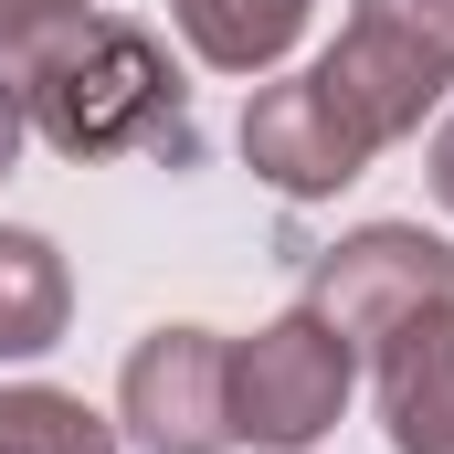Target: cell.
<instances>
[{
    "instance_id": "cell-11",
    "label": "cell",
    "mask_w": 454,
    "mask_h": 454,
    "mask_svg": "<svg viewBox=\"0 0 454 454\" xmlns=\"http://www.w3.org/2000/svg\"><path fill=\"white\" fill-rule=\"evenodd\" d=\"M21 137H32V127H21V106H11V85H0V180L21 169Z\"/></svg>"
},
{
    "instance_id": "cell-12",
    "label": "cell",
    "mask_w": 454,
    "mask_h": 454,
    "mask_svg": "<svg viewBox=\"0 0 454 454\" xmlns=\"http://www.w3.org/2000/svg\"><path fill=\"white\" fill-rule=\"evenodd\" d=\"M434 201H444V212H454V116H444V127H434Z\"/></svg>"
},
{
    "instance_id": "cell-5",
    "label": "cell",
    "mask_w": 454,
    "mask_h": 454,
    "mask_svg": "<svg viewBox=\"0 0 454 454\" xmlns=\"http://www.w3.org/2000/svg\"><path fill=\"white\" fill-rule=\"evenodd\" d=\"M116 434L137 454H232V339L148 328L116 380Z\"/></svg>"
},
{
    "instance_id": "cell-1",
    "label": "cell",
    "mask_w": 454,
    "mask_h": 454,
    "mask_svg": "<svg viewBox=\"0 0 454 454\" xmlns=\"http://www.w3.org/2000/svg\"><path fill=\"white\" fill-rule=\"evenodd\" d=\"M0 85H11L21 127L53 159H127V148L191 159V85H180V64L159 53L148 21H116L96 0L0 21Z\"/></svg>"
},
{
    "instance_id": "cell-7",
    "label": "cell",
    "mask_w": 454,
    "mask_h": 454,
    "mask_svg": "<svg viewBox=\"0 0 454 454\" xmlns=\"http://www.w3.org/2000/svg\"><path fill=\"white\" fill-rule=\"evenodd\" d=\"M370 370H380V434H391V454H454V307L412 317L402 339H380Z\"/></svg>"
},
{
    "instance_id": "cell-8",
    "label": "cell",
    "mask_w": 454,
    "mask_h": 454,
    "mask_svg": "<svg viewBox=\"0 0 454 454\" xmlns=\"http://www.w3.org/2000/svg\"><path fill=\"white\" fill-rule=\"evenodd\" d=\"M74 328V264L32 223H0V359H43Z\"/></svg>"
},
{
    "instance_id": "cell-6",
    "label": "cell",
    "mask_w": 454,
    "mask_h": 454,
    "mask_svg": "<svg viewBox=\"0 0 454 454\" xmlns=\"http://www.w3.org/2000/svg\"><path fill=\"white\" fill-rule=\"evenodd\" d=\"M370 159H380V137L348 116V96L317 64L286 74V85H254V106H243V169H254L264 191H286V201H339Z\"/></svg>"
},
{
    "instance_id": "cell-9",
    "label": "cell",
    "mask_w": 454,
    "mask_h": 454,
    "mask_svg": "<svg viewBox=\"0 0 454 454\" xmlns=\"http://www.w3.org/2000/svg\"><path fill=\"white\" fill-rule=\"evenodd\" d=\"M307 11H317V0H169L180 43H191L212 74H275V64L296 53Z\"/></svg>"
},
{
    "instance_id": "cell-10",
    "label": "cell",
    "mask_w": 454,
    "mask_h": 454,
    "mask_svg": "<svg viewBox=\"0 0 454 454\" xmlns=\"http://www.w3.org/2000/svg\"><path fill=\"white\" fill-rule=\"evenodd\" d=\"M0 454H127V434H116L85 391L11 380V391H0Z\"/></svg>"
},
{
    "instance_id": "cell-3",
    "label": "cell",
    "mask_w": 454,
    "mask_h": 454,
    "mask_svg": "<svg viewBox=\"0 0 454 454\" xmlns=\"http://www.w3.org/2000/svg\"><path fill=\"white\" fill-rule=\"evenodd\" d=\"M317 74L380 148L412 137L454 85V0H348V32L317 53Z\"/></svg>"
},
{
    "instance_id": "cell-4",
    "label": "cell",
    "mask_w": 454,
    "mask_h": 454,
    "mask_svg": "<svg viewBox=\"0 0 454 454\" xmlns=\"http://www.w3.org/2000/svg\"><path fill=\"white\" fill-rule=\"evenodd\" d=\"M296 307H317L348 348H380V339H402L412 317L454 307V243L423 232V223H359L307 264Z\"/></svg>"
},
{
    "instance_id": "cell-13",
    "label": "cell",
    "mask_w": 454,
    "mask_h": 454,
    "mask_svg": "<svg viewBox=\"0 0 454 454\" xmlns=\"http://www.w3.org/2000/svg\"><path fill=\"white\" fill-rule=\"evenodd\" d=\"M32 11H74V0H0V21H32Z\"/></svg>"
},
{
    "instance_id": "cell-2",
    "label": "cell",
    "mask_w": 454,
    "mask_h": 454,
    "mask_svg": "<svg viewBox=\"0 0 454 454\" xmlns=\"http://www.w3.org/2000/svg\"><path fill=\"white\" fill-rule=\"evenodd\" d=\"M348 391H359V348L317 307H286L275 328L232 339V444L307 454L317 434H339Z\"/></svg>"
}]
</instances>
